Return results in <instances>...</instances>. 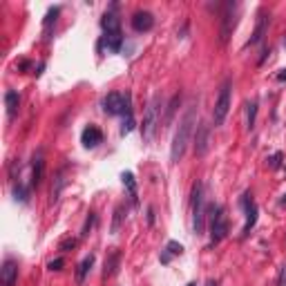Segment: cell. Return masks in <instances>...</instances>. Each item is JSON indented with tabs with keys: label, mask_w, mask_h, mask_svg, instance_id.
<instances>
[{
	"label": "cell",
	"mask_w": 286,
	"mask_h": 286,
	"mask_svg": "<svg viewBox=\"0 0 286 286\" xmlns=\"http://www.w3.org/2000/svg\"><path fill=\"white\" fill-rule=\"evenodd\" d=\"M206 286H219V284H217V282H213V280H210V282H208V284H206Z\"/></svg>",
	"instance_id": "d6a6232c"
},
{
	"label": "cell",
	"mask_w": 286,
	"mask_h": 286,
	"mask_svg": "<svg viewBox=\"0 0 286 286\" xmlns=\"http://www.w3.org/2000/svg\"><path fill=\"white\" fill-rule=\"evenodd\" d=\"M59 11H61L59 7H54V9H49V11H47V16H45V23H43V25H45V34H49L52 25L56 23V16H59Z\"/></svg>",
	"instance_id": "d4e9b609"
},
{
	"label": "cell",
	"mask_w": 286,
	"mask_h": 286,
	"mask_svg": "<svg viewBox=\"0 0 286 286\" xmlns=\"http://www.w3.org/2000/svg\"><path fill=\"white\" fill-rule=\"evenodd\" d=\"M179 101H181V96L179 94H175V96H172V101L168 103V112H165V126L163 127H168L170 123H172V117H175V110H177V105H179Z\"/></svg>",
	"instance_id": "7402d4cb"
},
{
	"label": "cell",
	"mask_w": 286,
	"mask_h": 286,
	"mask_svg": "<svg viewBox=\"0 0 286 286\" xmlns=\"http://www.w3.org/2000/svg\"><path fill=\"white\" fill-rule=\"evenodd\" d=\"M94 223H96V215H94V213H90V215H88V219H85V223H83L81 237H88V235H90V230H92V228H94Z\"/></svg>",
	"instance_id": "484cf974"
},
{
	"label": "cell",
	"mask_w": 286,
	"mask_h": 286,
	"mask_svg": "<svg viewBox=\"0 0 286 286\" xmlns=\"http://www.w3.org/2000/svg\"><path fill=\"white\" fill-rule=\"evenodd\" d=\"M188 286H197V284H194V282H190V284H188Z\"/></svg>",
	"instance_id": "e575fe53"
},
{
	"label": "cell",
	"mask_w": 286,
	"mask_h": 286,
	"mask_svg": "<svg viewBox=\"0 0 286 286\" xmlns=\"http://www.w3.org/2000/svg\"><path fill=\"white\" fill-rule=\"evenodd\" d=\"M5 105H7V112H9V117H14L16 112H18V105H20V96H18V92L9 90V92L5 94Z\"/></svg>",
	"instance_id": "e0dca14e"
},
{
	"label": "cell",
	"mask_w": 286,
	"mask_h": 286,
	"mask_svg": "<svg viewBox=\"0 0 286 286\" xmlns=\"http://www.w3.org/2000/svg\"><path fill=\"white\" fill-rule=\"evenodd\" d=\"M282 204H286V194H284V199H282Z\"/></svg>",
	"instance_id": "836d02e7"
},
{
	"label": "cell",
	"mask_w": 286,
	"mask_h": 286,
	"mask_svg": "<svg viewBox=\"0 0 286 286\" xmlns=\"http://www.w3.org/2000/svg\"><path fill=\"white\" fill-rule=\"evenodd\" d=\"M248 110H246V127L248 130H253L255 127V117H257V101L248 103Z\"/></svg>",
	"instance_id": "603a6c76"
},
{
	"label": "cell",
	"mask_w": 286,
	"mask_h": 286,
	"mask_svg": "<svg viewBox=\"0 0 286 286\" xmlns=\"http://www.w3.org/2000/svg\"><path fill=\"white\" fill-rule=\"evenodd\" d=\"M228 110H230V81H226L219 90V96L217 103H215V110H213V121L215 126H222L228 117Z\"/></svg>",
	"instance_id": "5b68a950"
},
{
	"label": "cell",
	"mask_w": 286,
	"mask_h": 286,
	"mask_svg": "<svg viewBox=\"0 0 286 286\" xmlns=\"http://www.w3.org/2000/svg\"><path fill=\"white\" fill-rule=\"evenodd\" d=\"M103 110H105V114H110V117L123 114V110H126V98L119 92H110L103 98Z\"/></svg>",
	"instance_id": "ba28073f"
},
{
	"label": "cell",
	"mask_w": 286,
	"mask_h": 286,
	"mask_svg": "<svg viewBox=\"0 0 286 286\" xmlns=\"http://www.w3.org/2000/svg\"><path fill=\"white\" fill-rule=\"evenodd\" d=\"M194 126H197V112H194V105H192V107H188V112H186L184 119L179 121V127H177L175 139H172V148H170V161L172 163H179L184 159Z\"/></svg>",
	"instance_id": "6da1fadb"
},
{
	"label": "cell",
	"mask_w": 286,
	"mask_h": 286,
	"mask_svg": "<svg viewBox=\"0 0 286 286\" xmlns=\"http://www.w3.org/2000/svg\"><path fill=\"white\" fill-rule=\"evenodd\" d=\"M43 157H36L34 159V170H32V186H38L40 184V179H43Z\"/></svg>",
	"instance_id": "ffe728a7"
},
{
	"label": "cell",
	"mask_w": 286,
	"mask_h": 286,
	"mask_svg": "<svg viewBox=\"0 0 286 286\" xmlns=\"http://www.w3.org/2000/svg\"><path fill=\"white\" fill-rule=\"evenodd\" d=\"M235 11H237V7L233 2H228L226 9H223V16H222V43H228V38H230V34L235 30V23H237V18H235L237 14Z\"/></svg>",
	"instance_id": "52a82bcc"
},
{
	"label": "cell",
	"mask_w": 286,
	"mask_h": 286,
	"mask_svg": "<svg viewBox=\"0 0 286 286\" xmlns=\"http://www.w3.org/2000/svg\"><path fill=\"white\" fill-rule=\"evenodd\" d=\"M192 228H194V235H204L206 204H204V186L201 184H194L192 188Z\"/></svg>",
	"instance_id": "7a4b0ae2"
},
{
	"label": "cell",
	"mask_w": 286,
	"mask_h": 286,
	"mask_svg": "<svg viewBox=\"0 0 286 286\" xmlns=\"http://www.w3.org/2000/svg\"><path fill=\"white\" fill-rule=\"evenodd\" d=\"M226 235H228L226 210L222 206H217V208H213V215H210V239H213V244H219Z\"/></svg>",
	"instance_id": "277c9868"
},
{
	"label": "cell",
	"mask_w": 286,
	"mask_h": 286,
	"mask_svg": "<svg viewBox=\"0 0 286 286\" xmlns=\"http://www.w3.org/2000/svg\"><path fill=\"white\" fill-rule=\"evenodd\" d=\"M282 163V152H275L273 157H266V165L268 168H280Z\"/></svg>",
	"instance_id": "4316f807"
},
{
	"label": "cell",
	"mask_w": 286,
	"mask_h": 286,
	"mask_svg": "<svg viewBox=\"0 0 286 286\" xmlns=\"http://www.w3.org/2000/svg\"><path fill=\"white\" fill-rule=\"evenodd\" d=\"M105 43H107V49L119 52V49H121V43H123V34L121 32H110V34H105Z\"/></svg>",
	"instance_id": "d6986e66"
},
{
	"label": "cell",
	"mask_w": 286,
	"mask_h": 286,
	"mask_svg": "<svg viewBox=\"0 0 286 286\" xmlns=\"http://www.w3.org/2000/svg\"><path fill=\"white\" fill-rule=\"evenodd\" d=\"M76 246V239L74 237H65L63 242H61V251H69V248Z\"/></svg>",
	"instance_id": "f1b7e54d"
},
{
	"label": "cell",
	"mask_w": 286,
	"mask_h": 286,
	"mask_svg": "<svg viewBox=\"0 0 286 286\" xmlns=\"http://www.w3.org/2000/svg\"><path fill=\"white\" fill-rule=\"evenodd\" d=\"M152 27H155V16H152L150 11H136V14L132 16V30L134 32L143 34V32H150Z\"/></svg>",
	"instance_id": "8fae6325"
},
{
	"label": "cell",
	"mask_w": 286,
	"mask_h": 286,
	"mask_svg": "<svg viewBox=\"0 0 286 286\" xmlns=\"http://www.w3.org/2000/svg\"><path fill=\"white\" fill-rule=\"evenodd\" d=\"M159 112H161V98L152 96V101L148 103L146 117H143V126H141V134H143V143H150L152 136L159 126Z\"/></svg>",
	"instance_id": "3957f363"
},
{
	"label": "cell",
	"mask_w": 286,
	"mask_h": 286,
	"mask_svg": "<svg viewBox=\"0 0 286 286\" xmlns=\"http://www.w3.org/2000/svg\"><path fill=\"white\" fill-rule=\"evenodd\" d=\"M242 206H244V213H246V223H244V237H246V235L251 233V228L255 226V222H257V206H255V201L251 199L248 192L244 194Z\"/></svg>",
	"instance_id": "30bf717a"
},
{
	"label": "cell",
	"mask_w": 286,
	"mask_h": 286,
	"mask_svg": "<svg viewBox=\"0 0 286 286\" xmlns=\"http://www.w3.org/2000/svg\"><path fill=\"white\" fill-rule=\"evenodd\" d=\"M181 253H184V246H181V244H177V242H168V246H165V253L161 255V262L168 264L170 259H172V257H175V255H181Z\"/></svg>",
	"instance_id": "ac0fdd59"
},
{
	"label": "cell",
	"mask_w": 286,
	"mask_h": 286,
	"mask_svg": "<svg viewBox=\"0 0 286 286\" xmlns=\"http://www.w3.org/2000/svg\"><path fill=\"white\" fill-rule=\"evenodd\" d=\"M61 266H63V259H54V262L47 264L49 271H61Z\"/></svg>",
	"instance_id": "f546056e"
},
{
	"label": "cell",
	"mask_w": 286,
	"mask_h": 286,
	"mask_svg": "<svg viewBox=\"0 0 286 286\" xmlns=\"http://www.w3.org/2000/svg\"><path fill=\"white\" fill-rule=\"evenodd\" d=\"M280 286H286V266L282 268V273H280Z\"/></svg>",
	"instance_id": "4dcf8cb0"
},
{
	"label": "cell",
	"mask_w": 286,
	"mask_h": 286,
	"mask_svg": "<svg viewBox=\"0 0 286 286\" xmlns=\"http://www.w3.org/2000/svg\"><path fill=\"white\" fill-rule=\"evenodd\" d=\"M210 148V126L208 123H199L194 132V155L204 157Z\"/></svg>",
	"instance_id": "8992f818"
},
{
	"label": "cell",
	"mask_w": 286,
	"mask_h": 286,
	"mask_svg": "<svg viewBox=\"0 0 286 286\" xmlns=\"http://www.w3.org/2000/svg\"><path fill=\"white\" fill-rule=\"evenodd\" d=\"M277 81H280V83H284V81H286V69H282V72L277 74Z\"/></svg>",
	"instance_id": "1f68e13d"
},
{
	"label": "cell",
	"mask_w": 286,
	"mask_h": 286,
	"mask_svg": "<svg viewBox=\"0 0 286 286\" xmlns=\"http://www.w3.org/2000/svg\"><path fill=\"white\" fill-rule=\"evenodd\" d=\"M119 262H121V253L114 248V251L107 255V259H105V271H103V277H112L114 273H117V268H119Z\"/></svg>",
	"instance_id": "4fadbf2b"
},
{
	"label": "cell",
	"mask_w": 286,
	"mask_h": 286,
	"mask_svg": "<svg viewBox=\"0 0 286 286\" xmlns=\"http://www.w3.org/2000/svg\"><path fill=\"white\" fill-rule=\"evenodd\" d=\"M81 141H83V146H85V148H96L98 143L103 141V132L98 130L96 126H90V127H85V130H83Z\"/></svg>",
	"instance_id": "7c38bea8"
},
{
	"label": "cell",
	"mask_w": 286,
	"mask_h": 286,
	"mask_svg": "<svg viewBox=\"0 0 286 286\" xmlns=\"http://www.w3.org/2000/svg\"><path fill=\"white\" fill-rule=\"evenodd\" d=\"M14 194H16V199H20V201H27V188H25V186L18 184V188L14 190Z\"/></svg>",
	"instance_id": "83f0119b"
},
{
	"label": "cell",
	"mask_w": 286,
	"mask_h": 286,
	"mask_svg": "<svg viewBox=\"0 0 286 286\" xmlns=\"http://www.w3.org/2000/svg\"><path fill=\"white\" fill-rule=\"evenodd\" d=\"M101 27H103L105 34H110V32H121V20L117 18V14L107 11V14L103 16V20H101Z\"/></svg>",
	"instance_id": "5bb4252c"
},
{
	"label": "cell",
	"mask_w": 286,
	"mask_h": 286,
	"mask_svg": "<svg viewBox=\"0 0 286 286\" xmlns=\"http://www.w3.org/2000/svg\"><path fill=\"white\" fill-rule=\"evenodd\" d=\"M123 206H117V210H114V222H112V235H117L119 233V228H121L123 223Z\"/></svg>",
	"instance_id": "cb8c5ba5"
},
{
	"label": "cell",
	"mask_w": 286,
	"mask_h": 286,
	"mask_svg": "<svg viewBox=\"0 0 286 286\" xmlns=\"http://www.w3.org/2000/svg\"><path fill=\"white\" fill-rule=\"evenodd\" d=\"M266 25H268V16L259 14V18H257V27H255V32H253V36H251V45L259 43V40L264 38V34H266Z\"/></svg>",
	"instance_id": "9a60e30c"
},
{
	"label": "cell",
	"mask_w": 286,
	"mask_h": 286,
	"mask_svg": "<svg viewBox=\"0 0 286 286\" xmlns=\"http://www.w3.org/2000/svg\"><path fill=\"white\" fill-rule=\"evenodd\" d=\"M92 266H94V255H88L81 264H78V271H76V282H78V284L85 282V277H88V273L92 271Z\"/></svg>",
	"instance_id": "2e32d148"
},
{
	"label": "cell",
	"mask_w": 286,
	"mask_h": 286,
	"mask_svg": "<svg viewBox=\"0 0 286 286\" xmlns=\"http://www.w3.org/2000/svg\"><path fill=\"white\" fill-rule=\"evenodd\" d=\"M121 179H123V186H126V188L130 190L132 201H134V204H136V184H134V175H132V172H123V175H121Z\"/></svg>",
	"instance_id": "44dd1931"
},
{
	"label": "cell",
	"mask_w": 286,
	"mask_h": 286,
	"mask_svg": "<svg viewBox=\"0 0 286 286\" xmlns=\"http://www.w3.org/2000/svg\"><path fill=\"white\" fill-rule=\"evenodd\" d=\"M18 280V264L14 259H5L0 268V286H16Z\"/></svg>",
	"instance_id": "9c48e42d"
}]
</instances>
